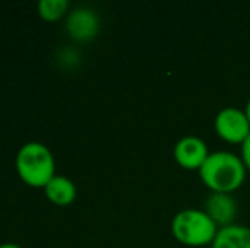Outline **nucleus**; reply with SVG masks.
<instances>
[{
	"label": "nucleus",
	"mask_w": 250,
	"mask_h": 248,
	"mask_svg": "<svg viewBox=\"0 0 250 248\" xmlns=\"http://www.w3.org/2000/svg\"><path fill=\"white\" fill-rule=\"evenodd\" d=\"M245 175L247 167L242 156L227 150L211 152L199 169V177L204 186L211 189V192L223 194H231L237 191L244 184Z\"/></svg>",
	"instance_id": "f257e3e1"
},
{
	"label": "nucleus",
	"mask_w": 250,
	"mask_h": 248,
	"mask_svg": "<svg viewBox=\"0 0 250 248\" xmlns=\"http://www.w3.org/2000/svg\"><path fill=\"white\" fill-rule=\"evenodd\" d=\"M16 170L26 186L44 189L56 177V163L51 150L40 141H29L16 155Z\"/></svg>",
	"instance_id": "f03ea898"
},
{
	"label": "nucleus",
	"mask_w": 250,
	"mask_h": 248,
	"mask_svg": "<svg viewBox=\"0 0 250 248\" xmlns=\"http://www.w3.org/2000/svg\"><path fill=\"white\" fill-rule=\"evenodd\" d=\"M220 226L204 209L186 208L172 218V233L175 240L188 247L211 245Z\"/></svg>",
	"instance_id": "7ed1b4c3"
},
{
	"label": "nucleus",
	"mask_w": 250,
	"mask_h": 248,
	"mask_svg": "<svg viewBox=\"0 0 250 248\" xmlns=\"http://www.w3.org/2000/svg\"><path fill=\"white\" fill-rule=\"evenodd\" d=\"M214 131L228 143H244L250 134V121L245 109L223 107L214 117Z\"/></svg>",
	"instance_id": "20e7f679"
},
{
	"label": "nucleus",
	"mask_w": 250,
	"mask_h": 248,
	"mask_svg": "<svg viewBox=\"0 0 250 248\" xmlns=\"http://www.w3.org/2000/svg\"><path fill=\"white\" fill-rule=\"evenodd\" d=\"M99 16L96 14V10L89 9V7H77V9L70 10L65 19L66 34L79 43L92 41L99 33Z\"/></svg>",
	"instance_id": "39448f33"
},
{
	"label": "nucleus",
	"mask_w": 250,
	"mask_h": 248,
	"mask_svg": "<svg viewBox=\"0 0 250 248\" xmlns=\"http://www.w3.org/2000/svg\"><path fill=\"white\" fill-rule=\"evenodd\" d=\"M206 141L199 136L186 134L175 143L174 146V158L182 169L188 170H199L204 160L209 155Z\"/></svg>",
	"instance_id": "423d86ee"
},
{
	"label": "nucleus",
	"mask_w": 250,
	"mask_h": 248,
	"mask_svg": "<svg viewBox=\"0 0 250 248\" xmlns=\"http://www.w3.org/2000/svg\"><path fill=\"white\" fill-rule=\"evenodd\" d=\"M204 211L211 216L218 226L233 225V219L237 216V202L231 197V194H223V192H211L204 204Z\"/></svg>",
	"instance_id": "0eeeda50"
},
{
	"label": "nucleus",
	"mask_w": 250,
	"mask_h": 248,
	"mask_svg": "<svg viewBox=\"0 0 250 248\" xmlns=\"http://www.w3.org/2000/svg\"><path fill=\"white\" fill-rule=\"evenodd\" d=\"M211 248H250V228L238 223L221 226Z\"/></svg>",
	"instance_id": "6e6552de"
},
{
	"label": "nucleus",
	"mask_w": 250,
	"mask_h": 248,
	"mask_svg": "<svg viewBox=\"0 0 250 248\" xmlns=\"http://www.w3.org/2000/svg\"><path fill=\"white\" fill-rule=\"evenodd\" d=\"M44 195H46L48 201H51L55 206L65 208V206H70L77 199V186L68 177L56 175V177H53L51 182L44 187Z\"/></svg>",
	"instance_id": "1a4fd4ad"
},
{
	"label": "nucleus",
	"mask_w": 250,
	"mask_h": 248,
	"mask_svg": "<svg viewBox=\"0 0 250 248\" xmlns=\"http://www.w3.org/2000/svg\"><path fill=\"white\" fill-rule=\"evenodd\" d=\"M68 12L70 3L66 0H41L38 3V16L46 22H56L68 16Z\"/></svg>",
	"instance_id": "9d476101"
},
{
	"label": "nucleus",
	"mask_w": 250,
	"mask_h": 248,
	"mask_svg": "<svg viewBox=\"0 0 250 248\" xmlns=\"http://www.w3.org/2000/svg\"><path fill=\"white\" fill-rule=\"evenodd\" d=\"M242 160H244L245 167L250 170V134L245 138V141L242 143Z\"/></svg>",
	"instance_id": "9b49d317"
},
{
	"label": "nucleus",
	"mask_w": 250,
	"mask_h": 248,
	"mask_svg": "<svg viewBox=\"0 0 250 248\" xmlns=\"http://www.w3.org/2000/svg\"><path fill=\"white\" fill-rule=\"evenodd\" d=\"M0 248H22V247L17 245V243H2Z\"/></svg>",
	"instance_id": "f8f14e48"
},
{
	"label": "nucleus",
	"mask_w": 250,
	"mask_h": 248,
	"mask_svg": "<svg viewBox=\"0 0 250 248\" xmlns=\"http://www.w3.org/2000/svg\"><path fill=\"white\" fill-rule=\"evenodd\" d=\"M245 114H247V117H249V121H250V97H249L247 104H245Z\"/></svg>",
	"instance_id": "ddd939ff"
}]
</instances>
